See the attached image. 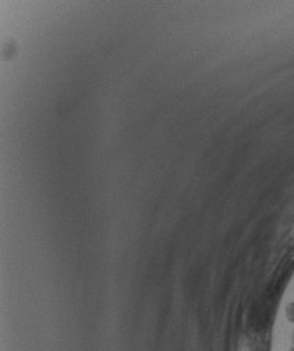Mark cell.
I'll return each instance as SVG.
<instances>
[{"mask_svg": "<svg viewBox=\"0 0 294 351\" xmlns=\"http://www.w3.org/2000/svg\"><path fill=\"white\" fill-rule=\"evenodd\" d=\"M286 316H287V319H289L290 322H293L294 323V301L293 303H290V304L286 307Z\"/></svg>", "mask_w": 294, "mask_h": 351, "instance_id": "cell-1", "label": "cell"}, {"mask_svg": "<svg viewBox=\"0 0 294 351\" xmlns=\"http://www.w3.org/2000/svg\"><path fill=\"white\" fill-rule=\"evenodd\" d=\"M287 351H294V347H291V348H289V350H287Z\"/></svg>", "mask_w": 294, "mask_h": 351, "instance_id": "cell-2", "label": "cell"}]
</instances>
